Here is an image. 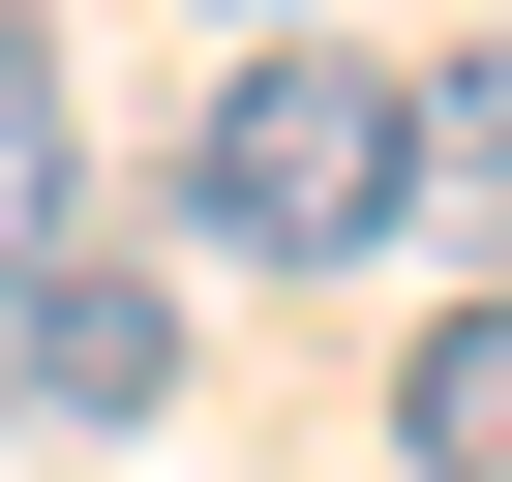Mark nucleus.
<instances>
[{"mask_svg":"<svg viewBox=\"0 0 512 482\" xmlns=\"http://www.w3.org/2000/svg\"><path fill=\"white\" fill-rule=\"evenodd\" d=\"M392 181H422V91L362 31H241L181 91V272H362Z\"/></svg>","mask_w":512,"mask_h":482,"instance_id":"nucleus-1","label":"nucleus"},{"mask_svg":"<svg viewBox=\"0 0 512 482\" xmlns=\"http://www.w3.org/2000/svg\"><path fill=\"white\" fill-rule=\"evenodd\" d=\"M31 241H91V121H61V31L0 0V272H31Z\"/></svg>","mask_w":512,"mask_h":482,"instance_id":"nucleus-5","label":"nucleus"},{"mask_svg":"<svg viewBox=\"0 0 512 482\" xmlns=\"http://www.w3.org/2000/svg\"><path fill=\"white\" fill-rule=\"evenodd\" d=\"M392 241H452V272L512 302V31H482V61L422 91V181H392Z\"/></svg>","mask_w":512,"mask_h":482,"instance_id":"nucleus-3","label":"nucleus"},{"mask_svg":"<svg viewBox=\"0 0 512 482\" xmlns=\"http://www.w3.org/2000/svg\"><path fill=\"white\" fill-rule=\"evenodd\" d=\"M0 392L31 422H151L181 392V241H31L0 272Z\"/></svg>","mask_w":512,"mask_h":482,"instance_id":"nucleus-2","label":"nucleus"},{"mask_svg":"<svg viewBox=\"0 0 512 482\" xmlns=\"http://www.w3.org/2000/svg\"><path fill=\"white\" fill-rule=\"evenodd\" d=\"M241 31H332V0H241Z\"/></svg>","mask_w":512,"mask_h":482,"instance_id":"nucleus-6","label":"nucleus"},{"mask_svg":"<svg viewBox=\"0 0 512 482\" xmlns=\"http://www.w3.org/2000/svg\"><path fill=\"white\" fill-rule=\"evenodd\" d=\"M392 482H512V302H482V272H452L422 362H392Z\"/></svg>","mask_w":512,"mask_h":482,"instance_id":"nucleus-4","label":"nucleus"}]
</instances>
